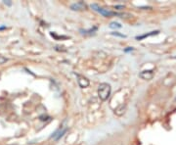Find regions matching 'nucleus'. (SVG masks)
<instances>
[{
  "label": "nucleus",
  "mask_w": 176,
  "mask_h": 145,
  "mask_svg": "<svg viewBox=\"0 0 176 145\" xmlns=\"http://www.w3.org/2000/svg\"><path fill=\"white\" fill-rule=\"evenodd\" d=\"M112 36H118V37H126V36H124V34H119V32H112Z\"/></svg>",
  "instance_id": "nucleus-11"
},
{
  "label": "nucleus",
  "mask_w": 176,
  "mask_h": 145,
  "mask_svg": "<svg viewBox=\"0 0 176 145\" xmlns=\"http://www.w3.org/2000/svg\"><path fill=\"white\" fill-rule=\"evenodd\" d=\"M97 30V27H93L90 30H80V32L82 34H92Z\"/></svg>",
  "instance_id": "nucleus-7"
},
{
  "label": "nucleus",
  "mask_w": 176,
  "mask_h": 145,
  "mask_svg": "<svg viewBox=\"0 0 176 145\" xmlns=\"http://www.w3.org/2000/svg\"><path fill=\"white\" fill-rule=\"evenodd\" d=\"M132 50H133L132 47H127L126 49H124V52L127 53V52H130V51H132Z\"/></svg>",
  "instance_id": "nucleus-12"
},
{
  "label": "nucleus",
  "mask_w": 176,
  "mask_h": 145,
  "mask_svg": "<svg viewBox=\"0 0 176 145\" xmlns=\"http://www.w3.org/2000/svg\"><path fill=\"white\" fill-rule=\"evenodd\" d=\"M66 132H67V128H64V130H58L57 132H56L54 134L51 136V138H54V139H56V140H58V139H60L61 137L63 136V135L65 134Z\"/></svg>",
  "instance_id": "nucleus-5"
},
{
  "label": "nucleus",
  "mask_w": 176,
  "mask_h": 145,
  "mask_svg": "<svg viewBox=\"0 0 176 145\" xmlns=\"http://www.w3.org/2000/svg\"><path fill=\"white\" fill-rule=\"evenodd\" d=\"M110 28H111V29H120L121 25L117 22H112L111 24H110Z\"/></svg>",
  "instance_id": "nucleus-8"
},
{
  "label": "nucleus",
  "mask_w": 176,
  "mask_h": 145,
  "mask_svg": "<svg viewBox=\"0 0 176 145\" xmlns=\"http://www.w3.org/2000/svg\"><path fill=\"white\" fill-rule=\"evenodd\" d=\"M158 30H156V32H152L151 34H144V36H136V38L137 39H142V38H145V37H148V36H154V34H158Z\"/></svg>",
  "instance_id": "nucleus-9"
},
{
  "label": "nucleus",
  "mask_w": 176,
  "mask_h": 145,
  "mask_svg": "<svg viewBox=\"0 0 176 145\" xmlns=\"http://www.w3.org/2000/svg\"><path fill=\"white\" fill-rule=\"evenodd\" d=\"M4 29H6V27H0V30H4Z\"/></svg>",
  "instance_id": "nucleus-14"
},
{
  "label": "nucleus",
  "mask_w": 176,
  "mask_h": 145,
  "mask_svg": "<svg viewBox=\"0 0 176 145\" xmlns=\"http://www.w3.org/2000/svg\"><path fill=\"white\" fill-rule=\"evenodd\" d=\"M8 61V59H7L6 57H4V56H2V55H0V65H3V64H5V63Z\"/></svg>",
  "instance_id": "nucleus-10"
},
{
  "label": "nucleus",
  "mask_w": 176,
  "mask_h": 145,
  "mask_svg": "<svg viewBox=\"0 0 176 145\" xmlns=\"http://www.w3.org/2000/svg\"><path fill=\"white\" fill-rule=\"evenodd\" d=\"M77 78H78V79H77V83H78V85H79L80 87L84 88V87H87V86L89 85V81L86 78L79 76V75H77Z\"/></svg>",
  "instance_id": "nucleus-4"
},
{
  "label": "nucleus",
  "mask_w": 176,
  "mask_h": 145,
  "mask_svg": "<svg viewBox=\"0 0 176 145\" xmlns=\"http://www.w3.org/2000/svg\"><path fill=\"white\" fill-rule=\"evenodd\" d=\"M3 2L6 4V5H8V6H11V4H12L11 1H3Z\"/></svg>",
  "instance_id": "nucleus-13"
},
{
  "label": "nucleus",
  "mask_w": 176,
  "mask_h": 145,
  "mask_svg": "<svg viewBox=\"0 0 176 145\" xmlns=\"http://www.w3.org/2000/svg\"><path fill=\"white\" fill-rule=\"evenodd\" d=\"M86 8V5L83 3L82 1H79L77 3H74L70 5V9L74 11H80V10H84Z\"/></svg>",
  "instance_id": "nucleus-3"
},
{
  "label": "nucleus",
  "mask_w": 176,
  "mask_h": 145,
  "mask_svg": "<svg viewBox=\"0 0 176 145\" xmlns=\"http://www.w3.org/2000/svg\"><path fill=\"white\" fill-rule=\"evenodd\" d=\"M112 87L109 83H101L98 88V96L102 101H106L111 95Z\"/></svg>",
  "instance_id": "nucleus-1"
},
{
  "label": "nucleus",
  "mask_w": 176,
  "mask_h": 145,
  "mask_svg": "<svg viewBox=\"0 0 176 145\" xmlns=\"http://www.w3.org/2000/svg\"><path fill=\"white\" fill-rule=\"evenodd\" d=\"M154 76V72L153 71H143L140 74V77L144 79H151Z\"/></svg>",
  "instance_id": "nucleus-6"
},
{
  "label": "nucleus",
  "mask_w": 176,
  "mask_h": 145,
  "mask_svg": "<svg viewBox=\"0 0 176 145\" xmlns=\"http://www.w3.org/2000/svg\"><path fill=\"white\" fill-rule=\"evenodd\" d=\"M90 7H91L92 10H94L95 12L101 14V15L104 16V17H112V16H118L119 15V14H117L116 12H112V11H110V10H108V9L102 8V7H100L98 4H96V3L91 4Z\"/></svg>",
  "instance_id": "nucleus-2"
}]
</instances>
